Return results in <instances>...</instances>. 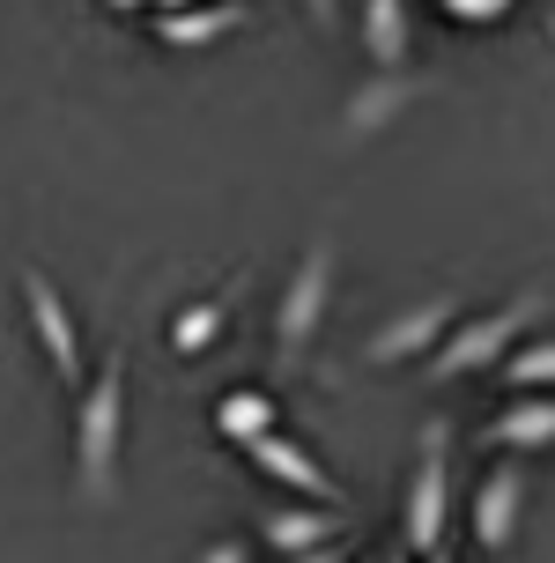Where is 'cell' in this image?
Listing matches in <instances>:
<instances>
[{
    "mask_svg": "<svg viewBox=\"0 0 555 563\" xmlns=\"http://www.w3.org/2000/svg\"><path fill=\"white\" fill-rule=\"evenodd\" d=\"M326 311H333V238H311L304 260H297V275L281 282L275 327H267L281 371H297L311 356V341H319V327H326Z\"/></svg>",
    "mask_w": 555,
    "mask_h": 563,
    "instance_id": "3957f363",
    "label": "cell"
},
{
    "mask_svg": "<svg viewBox=\"0 0 555 563\" xmlns=\"http://www.w3.org/2000/svg\"><path fill=\"white\" fill-rule=\"evenodd\" d=\"M237 297H245V275H230L215 297H200V305L178 311V319H170V356H186V364H193V356H208V349L222 341V327H230Z\"/></svg>",
    "mask_w": 555,
    "mask_h": 563,
    "instance_id": "7c38bea8",
    "label": "cell"
},
{
    "mask_svg": "<svg viewBox=\"0 0 555 563\" xmlns=\"http://www.w3.org/2000/svg\"><path fill=\"white\" fill-rule=\"evenodd\" d=\"M252 8L245 0H193V8H170V15H156V45H170V53H193V45H215V37H230V30H245Z\"/></svg>",
    "mask_w": 555,
    "mask_h": 563,
    "instance_id": "30bf717a",
    "label": "cell"
},
{
    "mask_svg": "<svg viewBox=\"0 0 555 563\" xmlns=\"http://www.w3.org/2000/svg\"><path fill=\"white\" fill-rule=\"evenodd\" d=\"M386 563H408V549H392V556H386Z\"/></svg>",
    "mask_w": 555,
    "mask_h": 563,
    "instance_id": "603a6c76",
    "label": "cell"
},
{
    "mask_svg": "<svg viewBox=\"0 0 555 563\" xmlns=\"http://www.w3.org/2000/svg\"><path fill=\"white\" fill-rule=\"evenodd\" d=\"M481 438L497 452H548L555 445V394H511L503 416L481 422Z\"/></svg>",
    "mask_w": 555,
    "mask_h": 563,
    "instance_id": "8fae6325",
    "label": "cell"
},
{
    "mask_svg": "<svg viewBox=\"0 0 555 563\" xmlns=\"http://www.w3.org/2000/svg\"><path fill=\"white\" fill-rule=\"evenodd\" d=\"M215 430L230 438V445H259L267 430H281V400L259 394V386H237V394L215 400Z\"/></svg>",
    "mask_w": 555,
    "mask_h": 563,
    "instance_id": "9a60e30c",
    "label": "cell"
},
{
    "mask_svg": "<svg viewBox=\"0 0 555 563\" xmlns=\"http://www.w3.org/2000/svg\"><path fill=\"white\" fill-rule=\"evenodd\" d=\"M23 319H30V334H37V349H45V364H53V378L67 386V394H82V334H75V311H67V297L53 289V275H37V267H23Z\"/></svg>",
    "mask_w": 555,
    "mask_h": 563,
    "instance_id": "5b68a950",
    "label": "cell"
},
{
    "mask_svg": "<svg viewBox=\"0 0 555 563\" xmlns=\"http://www.w3.org/2000/svg\"><path fill=\"white\" fill-rule=\"evenodd\" d=\"M119 452H126V349H111L97 378H82L75 394V489L89 505H111Z\"/></svg>",
    "mask_w": 555,
    "mask_h": 563,
    "instance_id": "6da1fadb",
    "label": "cell"
},
{
    "mask_svg": "<svg viewBox=\"0 0 555 563\" xmlns=\"http://www.w3.org/2000/svg\"><path fill=\"white\" fill-rule=\"evenodd\" d=\"M281 563H348V549H341V541H326V549H304V556H281Z\"/></svg>",
    "mask_w": 555,
    "mask_h": 563,
    "instance_id": "d6986e66",
    "label": "cell"
},
{
    "mask_svg": "<svg viewBox=\"0 0 555 563\" xmlns=\"http://www.w3.org/2000/svg\"><path fill=\"white\" fill-rule=\"evenodd\" d=\"M497 378H503V394H555V334L519 341L497 364Z\"/></svg>",
    "mask_w": 555,
    "mask_h": 563,
    "instance_id": "2e32d148",
    "label": "cell"
},
{
    "mask_svg": "<svg viewBox=\"0 0 555 563\" xmlns=\"http://www.w3.org/2000/svg\"><path fill=\"white\" fill-rule=\"evenodd\" d=\"M519 0H437V15L444 23H467V30H489V23H503Z\"/></svg>",
    "mask_w": 555,
    "mask_h": 563,
    "instance_id": "e0dca14e",
    "label": "cell"
},
{
    "mask_svg": "<svg viewBox=\"0 0 555 563\" xmlns=\"http://www.w3.org/2000/svg\"><path fill=\"white\" fill-rule=\"evenodd\" d=\"M519 519H526V475L511 467V460H497L489 475L474 482L467 497V534L481 556H503L511 541H519Z\"/></svg>",
    "mask_w": 555,
    "mask_h": 563,
    "instance_id": "52a82bcc",
    "label": "cell"
},
{
    "mask_svg": "<svg viewBox=\"0 0 555 563\" xmlns=\"http://www.w3.org/2000/svg\"><path fill=\"white\" fill-rule=\"evenodd\" d=\"M444 519H452V430L430 422L422 445H415L408 505H400V541H408V556H437L444 549Z\"/></svg>",
    "mask_w": 555,
    "mask_h": 563,
    "instance_id": "277c9868",
    "label": "cell"
},
{
    "mask_svg": "<svg viewBox=\"0 0 555 563\" xmlns=\"http://www.w3.org/2000/svg\"><path fill=\"white\" fill-rule=\"evenodd\" d=\"M348 563H356V556H348Z\"/></svg>",
    "mask_w": 555,
    "mask_h": 563,
    "instance_id": "d4e9b609",
    "label": "cell"
},
{
    "mask_svg": "<svg viewBox=\"0 0 555 563\" xmlns=\"http://www.w3.org/2000/svg\"><path fill=\"white\" fill-rule=\"evenodd\" d=\"M304 15H311L319 30H333V0H304Z\"/></svg>",
    "mask_w": 555,
    "mask_h": 563,
    "instance_id": "ffe728a7",
    "label": "cell"
},
{
    "mask_svg": "<svg viewBox=\"0 0 555 563\" xmlns=\"http://www.w3.org/2000/svg\"><path fill=\"white\" fill-rule=\"evenodd\" d=\"M200 563H252V541H215V549H200Z\"/></svg>",
    "mask_w": 555,
    "mask_h": 563,
    "instance_id": "ac0fdd59",
    "label": "cell"
},
{
    "mask_svg": "<svg viewBox=\"0 0 555 563\" xmlns=\"http://www.w3.org/2000/svg\"><path fill=\"white\" fill-rule=\"evenodd\" d=\"M245 452H252V467H259V475L281 482V489H297L304 505H326V497H333V475L311 460L304 445H297V438H289V430H267V438L245 445Z\"/></svg>",
    "mask_w": 555,
    "mask_h": 563,
    "instance_id": "9c48e42d",
    "label": "cell"
},
{
    "mask_svg": "<svg viewBox=\"0 0 555 563\" xmlns=\"http://www.w3.org/2000/svg\"><path fill=\"white\" fill-rule=\"evenodd\" d=\"M259 541H267L275 556L326 549V541H341V511H326V505H311V511H267V519H259Z\"/></svg>",
    "mask_w": 555,
    "mask_h": 563,
    "instance_id": "4fadbf2b",
    "label": "cell"
},
{
    "mask_svg": "<svg viewBox=\"0 0 555 563\" xmlns=\"http://www.w3.org/2000/svg\"><path fill=\"white\" fill-rule=\"evenodd\" d=\"M104 8H119V15H141V8H156V0H104Z\"/></svg>",
    "mask_w": 555,
    "mask_h": 563,
    "instance_id": "44dd1931",
    "label": "cell"
},
{
    "mask_svg": "<svg viewBox=\"0 0 555 563\" xmlns=\"http://www.w3.org/2000/svg\"><path fill=\"white\" fill-rule=\"evenodd\" d=\"M422 563H444V549H437V556H422Z\"/></svg>",
    "mask_w": 555,
    "mask_h": 563,
    "instance_id": "cb8c5ba5",
    "label": "cell"
},
{
    "mask_svg": "<svg viewBox=\"0 0 555 563\" xmlns=\"http://www.w3.org/2000/svg\"><path fill=\"white\" fill-rule=\"evenodd\" d=\"M459 297L452 289H437V297H422V305H408L400 319H386L378 334L363 341V364H408V356H430L452 327H459Z\"/></svg>",
    "mask_w": 555,
    "mask_h": 563,
    "instance_id": "8992f818",
    "label": "cell"
},
{
    "mask_svg": "<svg viewBox=\"0 0 555 563\" xmlns=\"http://www.w3.org/2000/svg\"><path fill=\"white\" fill-rule=\"evenodd\" d=\"M170 8H193V0H156V15H170Z\"/></svg>",
    "mask_w": 555,
    "mask_h": 563,
    "instance_id": "7402d4cb",
    "label": "cell"
},
{
    "mask_svg": "<svg viewBox=\"0 0 555 563\" xmlns=\"http://www.w3.org/2000/svg\"><path fill=\"white\" fill-rule=\"evenodd\" d=\"M422 97H430V82H422V75H408V67H400V75H370V82H363L356 97L341 104V119H333V141H341V148H356V141L386 134L392 119L408 112V104H422Z\"/></svg>",
    "mask_w": 555,
    "mask_h": 563,
    "instance_id": "ba28073f",
    "label": "cell"
},
{
    "mask_svg": "<svg viewBox=\"0 0 555 563\" xmlns=\"http://www.w3.org/2000/svg\"><path fill=\"white\" fill-rule=\"evenodd\" d=\"M541 311H548V289L533 282V289H519L511 305H489V311H474L467 327H452L444 334V349H430V386H452V378H467V371H497L519 341L541 327Z\"/></svg>",
    "mask_w": 555,
    "mask_h": 563,
    "instance_id": "7a4b0ae2",
    "label": "cell"
},
{
    "mask_svg": "<svg viewBox=\"0 0 555 563\" xmlns=\"http://www.w3.org/2000/svg\"><path fill=\"white\" fill-rule=\"evenodd\" d=\"M363 53L378 75L408 67V0H363Z\"/></svg>",
    "mask_w": 555,
    "mask_h": 563,
    "instance_id": "5bb4252c",
    "label": "cell"
}]
</instances>
